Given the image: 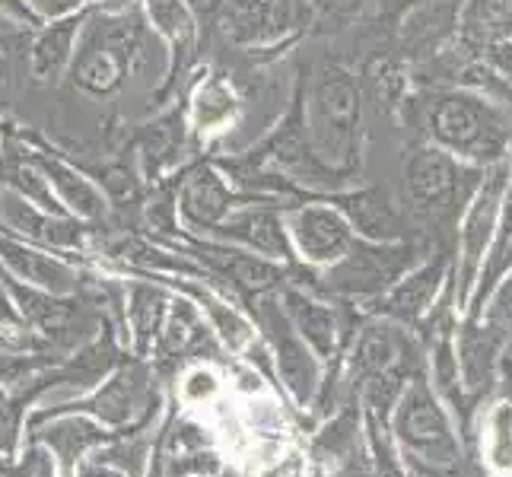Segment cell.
I'll use <instances>...</instances> for the list:
<instances>
[{
	"instance_id": "cell-32",
	"label": "cell",
	"mask_w": 512,
	"mask_h": 477,
	"mask_svg": "<svg viewBox=\"0 0 512 477\" xmlns=\"http://www.w3.org/2000/svg\"><path fill=\"white\" fill-rule=\"evenodd\" d=\"M214 392H217V379H214L210 369H194V373H188L185 382H182V395L188 401H194V404L207 401Z\"/></svg>"
},
{
	"instance_id": "cell-38",
	"label": "cell",
	"mask_w": 512,
	"mask_h": 477,
	"mask_svg": "<svg viewBox=\"0 0 512 477\" xmlns=\"http://www.w3.org/2000/svg\"><path fill=\"white\" fill-rule=\"evenodd\" d=\"M191 4H194V7H198V10H210V7H214V4H217V0H191Z\"/></svg>"
},
{
	"instance_id": "cell-17",
	"label": "cell",
	"mask_w": 512,
	"mask_h": 477,
	"mask_svg": "<svg viewBox=\"0 0 512 477\" xmlns=\"http://www.w3.org/2000/svg\"><path fill=\"white\" fill-rule=\"evenodd\" d=\"M13 293H16V299H20L23 315L29 318V322L39 325V328H45V331H61L70 322V306L55 303V299L39 296V293H32V290H20V287H16Z\"/></svg>"
},
{
	"instance_id": "cell-14",
	"label": "cell",
	"mask_w": 512,
	"mask_h": 477,
	"mask_svg": "<svg viewBox=\"0 0 512 477\" xmlns=\"http://www.w3.org/2000/svg\"><path fill=\"white\" fill-rule=\"evenodd\" d=\"M512 26V0H474L465 16V32L474 42H490Z\"/></svg>"
},
{
	"instance_id": "cell-10",
	"label": "cell",
	"mask_w": 512,
	"mask_h": 477,
	"mask_svg": "<svg viewBox=\"0 0 512 477\" xmlns=\"http://www.w3.org/2000/svg\"><path fill=\"white\" fill-rule=\"evenodd\" d=\"M401 430H404V439H411L414 446H427V449H433L436 443H443L446 439L443 420H439L436 408L420 392L404 401Z\"/></svg>"
},
{
	"instance_id": "cell-4",
	"label": "cell",
	"mask_w": 512,
	"mask_h": 477,
	"mask_svg": "<svg viewBox=\"0 0 512 477\" xmlns=\"http://www.w3.org/2000/svg\"><path fill=\"white\" fill-rule=\"evenodd\" d=\"M296 242L306 258L312 261H331L341 258L350 245L347 223L322 207H309L296 217Z\"/></svg>"
},
{
	"instance_id": "cell-16",
	"label": "cell",
	"mask_w": 512,
	"mask_h": 477,
	"mask_svg": "<svg viewBox=\"0 0 512 477\" xmlns=\"http://www.w3.org/2000/svg\"><path fill=\"white\" fill-rule=\"evenodd\" d=\"M350 217L353 223H357L363 233L369 236H395V214H392V207H388L379 194H360V198H353L350 201Z\"/></svg>"
},
{
	"instance_id": "cell-8",
	"label": "cell",
	"mask_w": 512,
	"mask_h": 477,
	"mask_svg": "<svg viewBox=\"0 0 512 477\" xmlns=\"http://www.w3.org/2000/svg\"><path fill=\"white\" fill-rule=\"evenodd\" d=\"M0 258H4L20 277L32 280V284H39L45 290L64 293L70 287V271L64 268V264L51 261L45 255L26 252V249H20V245H10V242H0Z\"/></svg>"
},
{
	"instance_id": "cell-31",
	"label": "cell",
	"mask_w": 512,
	"mask_h": 477,
	"mask_svg": "<svg viewBox=\"0 0 512 477\" xmlns=\"http://www.w3.org/2000/svg\"><path fill=\"white\" fill-rule=\"evenodd\" d=\"M194 328V312L188 303H175L172 309V318H169V325H166V347L175 350V347H182L188 341V334Z\"/></svg>"
},
{
	"instance_id": "cell-30",
	"label": "cell",
	"mask_w": 512,
	"mask_h": 477,
	"mask_svg": "<svg viewBox=\"0 0 512 477\" xmlns=\"http://www.w3.org/2000/svg\"><path fill=\"white\" fill-rule=\"evenodd\" d=\"M20 417H23V401L0 408V455H13L16 443H20Z\"/></svg>"
},
{
	"instance_id": "cell-23",
	"label": "cell",
	"mask_w": 512,
	"mask_h": 477,
	"mask_svg": "<svg viewBox=\"0 0 512 477\" xmlns=\"http://www.w3.org/2000/svg\"><path fill=\"white\" fill-rule=\"evenodd\" d=\"M204 309L210 312V318H214V325H217V331H220V338L229 344V347H242L245 341H249V325L242 322V318L229 309V306H223V303H217V299H210V296H204Z\"/></svg>"
},
{
	"instance_id": "cell-11",
	"label": "cell",
	"mask_w": 512,
	"mask_h": 477,
	"mask_svg": "<svg viewBox=\"0 0 512 477\" xmlns=\"http://www.w3.org/2000/svg\"><path fill=\"white\" fill-rule=\"evenodd\" d=\"M226 210V191L210 172H198L185 188V214L198 223H214Z\"/></svg>"
},
{
	"instance_id": "cell-7",
	"label": "cell",
	"mask_w": 512,
	"mask_h": 477,
	"mask_svg": "<svg viewBox=\"0 0 512 477\" xmlns=\"http://www.w3.org/2000/svg\"><path fill=\"white\" fill-rule=\"evenodd\" d=\"M39 436L48 443V449L61 458L67 471L74 468V458H80L86 449H93L109 439V433H102L90 420H80V417H58Z\"/></svg>"
},
{
	"instance_id": "cell-40",
	"label": "cell",
	"mask_w": 512,
	"mask_h": 477,
	"mask_svg": "<svg viewBox=\"0 0 512 477\" xmlns=\"http://www.w3.org/2000/svg\"><path fill=\"white\" fill-rule=\"evenodd\" d=\"M201 477H233V474H220V471H217V474H201Z\"/></svg>"
},
{
	"instance_id": "cell-12",
	"label": "cell",
	"mask_w": 512,
	"mask_h": 477,
	"mask_svg": "<svg viewBox=\"0 0 512 477\" xmlns=\"http://www.w3.org/2000/svg\"><path fill=\"white\" fill-rule=\"evenodd\" d=\"M395 274V261L388 258V252L376 255V252H357L350 261L341 264L338 280L341 287L350 290H369V287H379L385 284V277Z\"/></svg>"
},
{
	"instance_id": "cell-24",
	"label": "cell",
	"mask_w": 512,
	"mask_h": 477,
	"mask_svg": "<svg viewBox=\"0 0 512 477\" xmlns=\"http://www.w3.org/2000/svg\"><path fill=\"white\" fill-rule=\"evenodd\" d=\"M4 175H7V182H13L16 188H20V191L26 194V198H32V201H39V204L51 207V198H48L45 179H39V175L32 172V166H26L23 159L7 156V163H4Z\"/></svg>"
},
{
	"instance_id": "cell-3",
	"label": "cell",
	"mask_w": 512,
	"mask_h": 477,
	"mask_svg": "<svg viewBox=\"0 0 512 477\" xmlns=\"http://www.w3.org/2000/svg\"><path fill=\"white\" fill-rule=\"evenodd\" d=\"M408 191L420 214H443L455 198V169L443 153L423 150L408 166Z\"/></svg>"
},
{
	"instance_id": "cell-33",
	"label": "cell",
	"mask_w": 512,
	"mask_h": 477,
	"mask_svg": "<svg viewBox=\"0 0 512 477\" xmlns=\"http://www.w3.org/2000/svg\"><path fill=\"white\" fill-rule=\"evenodd\" d=\"M105 185H109V191L115 194V198H131V191H134L131 179L121 169H112L109 179H105Z\"/></svg>"
},
{
	"instance_id": "cell-6",
	"label": "cell",
	"mask_w": 512,
	"mask_h": 477,
	"mask_svg": "<svg viewBox=\"0 0 512 477\" xmlns=\"http://www.w3.org/2000/svg\"><path fill=\"white\" fill-rule=\"evenodd\" d=\"M140 388H144V382H140L137 369H121L112 382H105L102 392H96L90 401L74 404V408L77 411H90L93 417H99L105 423H115V427H118V423L131 420V414L137 411Z\"/></svg>"
},
{
	"instance_id": "cell-25",
	"label": "cell",
	"mask_w": 512,
	"mask_h": 477,
	"mask_svg": "<svg viewBox=\"0 0 512 477\" xmlns=\"http://www.w3.org/2000/svg\"><path fill=\"white\" fill-rule=\"evenodd\" d=\"M436 287V271H423V274H417L414 280H408L398 293H395V299H392V309L398 312V315H414L423 303H427V296H430V290Z\"/></svg>"
},
{
	"instance_id": "cell-39",
	"label": "cell",
	"mask_w": 512,
	"mask_h": 477,
	"mask_svg": "<svg viewBox=\"0 0 512 477\" xmlns=\"http://www.w3.org/2000/svg\"><path fill=\"white\" fill-rule=\"evenodd\" d=\"M55 4L64 10V7H74V4H80V0H55Z\"/></svg>"
},
{
	"instance_id": "cell-28",
	"label": "cell",
	"mask_w": 512,
	"mask_h": 477,
	"mask_svg": "<svg viewBox=\"0 0 512 477\" xmlns=\"http://www.w3.org/2000/svg\"><path fill=\"white\" fill-rule=\"evenodd\" d=\"M150 13H153V23L169 35H185L191 26L182 0H150Z\"/></svg>"
},
{
	"instance_id": "cell-1",
	"label": "cell",
	"mask_w": 512,
	"mask_h": 477,
	"mask_svg": "<svg viewBox=\"0 0 512 477\" xmlns=\"http://www.w3.org/2000/svg\"><path fill=\"white\" fill-rule=\"evenodd\" d=\"M433 134L449 144L452 150H462L468 156H497L503 147V125L481 102L452 96L443 99L433 112Z\"/></svg>"
},
{
	"instance_id": "cell-21",
	"label": "cell",
	"mask_w": 512,
	"mask_h": 477,
	"mask_svg": "<svg viewBox=\"0 0 512 477\" xmlns=\"http://www.w3.org/2000/svg\"><path fill=\"white\" fill-rule=\"evenodd\" d=\"M226 115H233V96H229L220 83H210L198 93V102H194V118H198L201 128H214Z\"/></svg>"
},
{
	"instance_id": "cell-27",
	"label": "cell",
	"mask_w": 512,
	"mask_h": 477,
	"mask_svg": "<svg viewBox=\"0 0 512 477\" xmlns=\"http://www.w3.org/2000/svg\"><path fill=\"white\" fill-rule=\"evenodd\" d=\"M80 83L83 86H90V90H109V86H115L118 80V64L112 55H93V58H86L80 64Z\"/></svg>"
},
{
	"instance_id": "cell-19",
	"label": "cell",
	"mask_w": 512,
	"mask_h": 477,
	"mask_svg": "<svg viewBox=\"0 0 512 477\" xmlns=\"http://www.w3.org/2000/svg\"><path fill=\"white\" fill-rule=\"evenodd\" d=\"M147 458H150V436H137V439H118V443H112V449H105L99 455V465H112L128 471L131 477H140Z\"/></svg>"
},
{
	"instance_id": "cell-29",
	"label": "cell",
	"mask_w": 512,
	"mask_h": 477,
	"mask_svg": "<svg viewBox=\"0 0 512 477\" xmlns=\"http://www.w3.org/2000/svg\"><path fill=\"white\" fill-rule=\"evenodd\" d=\"M160 293H153V290H134V299H131V318H134V325H137V331L147 334L156 328V318H160Z\"/></svg>"
},
{
	"instance_id": "cell-9",
	"label": "cell",
	"mask_w": 512,
	"mask_h": 477,
	"mask_svg": "<svg viewBox=\"0 0 512 477\" xmlns=\"http://www.w3.org/2000/svg\"><path fill=\"white\" fill-rule=\"evenodd\" d=\"M204 258L220 268L223 274H229L242 287H252V290H264L271 287L274 280L280 277L277 268H271L268 261L261 258H249V255H239V252H220V249H204Z\"/></svg>"
},
{
	"instance_id": "cell-20",
	"label": "cell",
	"mask_w": 512,
	"mask_h": 477,
	"mask_svg": "<svg viewBox=\"0 0 512 477\" xmlns=\"http://www.w3.org/2000/svg\"><path fill=\"white\" fill-rule=\"evenodd\" d=\"M357 357H360V366L366 369V373H373V376L385 373V369L392 366V360H395V344H392V338H388L385 331L373 328V331L363 334Z\"/></svg>"
},
{
	"instance_id": "cell-22",
	"label": "cell",
	"mask_w": 512,
	"mask_h": 477,
	"mask_svg": "<svg viewBox=\"0 0 512 477\" xmlns=\"http://www.w3.org/2000/svg\"><path fill=\"white\" fill-rule=\"evenodd\" d=\"M51 175H55V185L61 188L64 201L70 207L80 210V214H86V217H96L99 214V194L90 185H86L83 179H74V175L58 169V166H51Z\"/></svg>"
},
{
	"instance_id": "cell-35",
	"label": "cell",
	"mask_w": 512,
	"mask_h": 477,
	"mask_svg": "<svg viewBox=\"0 0 512 477\" xmlns=\"http://www.w3.org/2000/svg\"><path fill=\"white\" fill-rule=\"evenodd\" d=\"M80 477H118V474L109 471L105 465H86V468L80 471Z\"/></svg>"
},
{
	"instance_id": "cell-26",
	"label": "cell",
	"mask_w": 512,
	"mask_h": 477,
	"mask_svg": "<svg viewBox=\"0 0 512 477\" xmlns=\"http://www.w3.org/2000/svg\"><path fill=\"white\" fill-rule=\"evenodd\" d=\"M490 462L509 471L512 468V411L500 408L493 417V433H490Z\"/></svg>"
},
{
	"instance_id": "cell-18",
	"label": "cell",
	"mask_w": 512,
	"mask_h": 477,
	"mask_svg": "<svg viewBox=\"0 0 512 477\" xmlns=\"http://www.w3.org/2000/svg\"><path fill=\"white\" fill-rule=\"evenodd\" d=\"M236 229L255 245L258 252L284 255V233H280V223L271 214H249L236 223Z\"/></svg>"
},
{
	"instance_id": "cell-2",
	"label": "cell",
	"mask_w": 512,
	"mask_h": 477,
	"mask_svg": "<svg viewBox=\"0 0 512 477\" xmlns=\"http://www.w3.org/2000/svg\"><path fill=\"white\" fill-rule=\"evenodd\" d=\"M357 125V90L341 70H331L319 83V144L322 150L341 156Z\"/></svg>"
},
{
	"instance_id": "cell-13",
	"label": "cell",
	"mask_w": 512,
	"mask_h": 477,
	"mask_svg": "<svg viewBox=\"0 0 512 477\" xmlns=\"http://www.w3.org/2000/svg\"><path fill=\"white\" fill-rule=\"evenodd\" d=\"M287 303H290V312L296 318L299 331H303V338L319 353H328L334 344V315L325 306H315L303 296H287Z\"/></svg>"
},
{
	"instance_id": "cell-36",
	"label": "cell",
	"mask_w": 512,
	"mask_h": 477,
	"mask_svg": "<svg viewBox=\"0 0 512 477\" xmlns=\"http://www.w3.org/2000/svg\"><path fill=\"white\" fill-rule=\"evenodd\" d=\"M0 477H29V471L26 468H13L10 462L0 458Z\"/></svg>"
},
{
	"instance_id": "cell-15",
	"label": "cell",
	"mask_w": 512,
	"mask_h": 477,
	"mask_svg": "<svg viewBox=\"0 0 512 477\" xmlns=\"http://www.w3.org/2000/svg\"><path fill=\"white\" fill-rule=\"evenodd\" d=\"M70 42H74V26L70 23H61L51 32H45L39 45H35V55H32V67H35V77H55L67 51H70Z\"/></svg>"
},
{
	"instance_id": "cell-5",
	"label": "cell",
	"mask_w": 512,
	"mask_h": 477,
	"mask_svg": "<svg viewBox=\"0 0 512 477\" xmlns=\"http://www.w3.org/2000/svg\"><path fill=\"white\" fill-rule=\"evenodd\" d=\"M271 322V334H274V347H277V373L287 382V388L293 392L296 401H306L315 392V382H319V369H315V360L309 357L306 344L293 338V331L287 328V322H277L274 315H268Z\"/></svg>"
},
{
	"instance_id": "cell-37",
	"label": "cell",
	"mask_w": 512,
	"mask_h": 477,
	"mask_svg": "<svg viewBox=\"0 0 512 477\" xmlns=\"http://www.w3.org/2000/svg\"><path fill=\"white\" fill-rule=\"evenodd\" d=\"M35 477H55V474H51L48 458H39V462H35Z\"/></svg>"
},
{
	"instance_id": "cell-34",
	"label": "cell",
	"mask_w": 512,
	"mask_h": 477,
	"mask_svg": "<svg viewBox=\"0 0 512 477\" xmlns=\"http://www.w3.org/2000/svg\"><path fill=\"white\" fill-rule=\"evenodd\" d=\"M319 4L325 10H334V13H347V10L357 7V0H319Z\"/></svg>"
}]
</instances>
